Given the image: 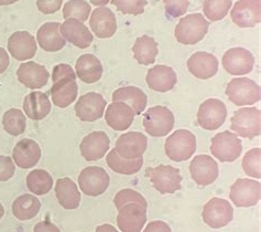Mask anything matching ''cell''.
Here are the masks:
<instances>
[{
    "mask_svg": "<svg viewBox=\"0 0 261 232\" xmlns=\"http://www.w3.org/2000/svg\"><path fill=\"white\" fill-rule=\"evenodd\" d=\"M76 78V73L71 65L60 63L54 66L52 73L53 85L50 90L54 105L66 108L74 103L79 93Z\"/></svg>",
    "mask_w": 261,
    "mask_h": 232,
    "instance_id": "6da1fadb",
    "label": "cell"
},
{
    "mask_svg": "<svg viewBox=\"0 0 261 232\" xmlns=\"http://www.w3.org/2000/svg\"><path fill=\"white\" fill-rule=\"evenodd\" d=\"M210 28V21L201 13H191L183 17L175 27L177 42L185 45H193L204 39Z\"/></svg>",
    "mask_w": 261,
    "mask_h": 232,
    "instance_id": "7a4b0ae2",
    "label": "cell"
},
{
    "mask_svg": "<svg viewBox=\"0 0 261 232\" xmlns=\"http://www.w3.org/2000/svg\"><path fill=\"white\" fill-rule=\"evenodd\" d=\"M164 149L171 160L176 163L188 160L196 151L195 135L188 129H178L167 138Z\"/></svg>",
    "mask_w": 261,
    "mask_h": 232,
    "instance_id": "3957f363",
    "label": "cell"
},
{
    "mask_svg": "<svg viewBox=\"0 0 261 232\" xmlns=\"http://www.w3.org/2000/svg\"><path fill=\"white\" fill-rule=\"evenodd\" d=\"M146 175L149 177L153 188L162 195L174 194L182 187L183 178L180 169L171 165L149 167L146 170Z\"/></svg>",
    "mask_w": 261,
    "mask_h": 232,
    "instance_id": "277c9868",
    "label": "cell"
},
{
    "mask_svg": "<svg viewBox=\"0 0 261 232\" xmlns=\"http://www.w3.org/2000/svg\"><path fill=\"white\" fill-rule=\"evenodd\" d=\"M226 95L237 106H248L260 101V86L248 78L232 79L226 87Z\"/></svg>",
    "mask_w": 261,
    "mask_h": 232,
    "instance_id": "5b68a950",
    "label": "cell"
},
{
    "mask_svg": "<svg viewBox=\"0 0 261 232\" xmlns=\"http://www.w3.org/2000/svg\"><path fill=\"white\" fill-rule=\"evenodd\" d=\"M261 113L256 107H244L236 111L231 118L230 129L237 136L252 140L260 135Z\"/></svg>",
    "mask_w": 261,
    "mask_h": 232,
    "instance_id": "8992f818",
    "label": "cell"
},
{
    "mask_svg": "<svg viewBox=\"0 0 261 232\" xmlns=\"http://www.w3.org/2000/svg\"><path fill=\"white\" fill-rule=\"evenodd\" d=\"M143 126L152 137H163L173 129L174 115L166 106H153L143 114Z\"/></svg>",
    "mask_w": 261,
    "mask_h": 232,
    "instance_id": "52a82bcc",
    "label": "cell"
},
{
    "mask_svg": "<svg viewBox=\"0 0 261 232\" xmlns=\"http://www.w3.org/2000/svg\"><path fill=\"white\" fill-rule=\"evenodd\" d=\"M212 155L222 163H232L242 155L243 144L235 133L225 131L212 138Z\"/></svg>",
    "mask_w": 261,
    "mask_h": 232,
    "instance_id": "ba28073f",
    "label": "cell"
},
{
    "mask_svg": "<svg viewBox=\"0 0 261 232\" xmlns=\"http://www.w3.org/2000/svg\"><path fill=\"white\" fill-rule=\"evenodd\" d=\"M261 185L259 180L242 178L232 183L229 198L238 208H248L256 206L260 201Z\"/></svg>",
    "mask_w": 261,
    "mask_h": 232,
    "instance_id": "9c48e42d",
    "label": "cell"
},
{
    "mask_svg": "<svg viewBox=\"0 0 261 232\" xmlns=\"http://www.w3.org/2000/svg\"><path fill=\"white\" fill-rule=\"evenodd\" d=\"M111 182L106 170L97 166H88L79 176L80 189L86 196L97 197L104 194Z\"/></svg>",
    "mask_w": 261,
    "mask_h": 232,
    "instance_id": "30bf717a",
    "label": "cell"
},
{
    "mask_svg": "<svg viewBox=\"0 0 261 232\" xmlns=\"http://www.w3.org/2000/svg\"><path fill=\"white\" fill-rule=\"evenodd\" d=\"M227 118V108L218 99H208L201 104L197 112L198 125L206 131H215L221 127Z\"/></svg>",
    "mask_w": 261,
    "mask_h": 232,
    "instance_id": "8fae6325",
    "label": "cell"
},
{
    "mask_svg": "<svg viewBox=\"0 0 261 232\" xmlns=\"http://www.w3.org/2000/svg\"><path fill=\"white\" fill-rule=\"evenodd\" d=\"M204 222L213 229L226 227L232 220L233 209L229 201L222 198H212L203 208Z\"/></svg>",
    "mask_w": 261,
    "mask_h": 232,
    "instance_id": "7c38bea8",
    "label": "cell"
},
{
    "mask_svg": "<svg viewBox=\"0 0 261 232\" xmlns=\"http://www.w3.org/2000/svg\"><path fill=\"white\" fill-rule=\"evenodd\" d=\"M107 102L101 94L88 92L80 97L75 104V113L82 122H95L105 114Z\"/></svg>",
    "mask_w": 261,
    "mask_h": 232,
    "instance_id": "4fadbf2b",
    "label": "cell"
},
{
    "mask_svg": "<svg viewBox=\"0 0 261 232\" xmlns=\"http://www.w3.org/2000/svg\"><path fill=\"white\" fill-rule=\"evenodd\" d=\"M223 66L231 76H245L252 71L255 57L245 48H232L223 56Z\"/></svg>",
    "mask_w": 261,
    "mask_h": 232,
    "instance_id": "5bb4252c",
    "label": "cell"
},
{
    "mask_svg": "<svg viewBox=\"0 0 261 232\" xmlns=\"http://www.w3.org/2000/svg\"><path fill=\"white\" fill-rule=\"evenodd\" d=\"M148 147V138L140 132H128L120 135L115 151L125 159H137L143 156Z\"/></svg>",
    "mask_w": 261,
    "mask_h": 232,
    "instance_id": "9a60e30c",
    "label": "cell"
},
{
    "mask_svg": "<svg viewBox=\"0 0 261 232\" xmlns=\"http://www.w3.org/2000/svg\"><path fill=\"white\" fill-rule=\"evenodd\" d=\"M190 173L198 186H208L218 178V164L208 155H197L190 164Z\"/></svg>",
    "mask_w": 261,
    "mask_h": 232,
    "instance_id": "2e32d148",
    "label": "cell"
},
{
    "mask_svg": "<svg viewBox=\"0 0 261 232\" xmlns=\"http://www.w3.org/2000/svg\"><path fill=\"white\" fill-rule=\"evenodd\" d=\"M147 222V209L138 203H128L118 210L117 226L122 232H141Z\"/></svg>",
    "mask_w": 261,
    "mask_h": 232,
    "instance_id": "e0dca14e",
    "label": "cell"
},
{
    "mask_svg": "<svg viewBox=\"0 0 261 232\" xmlns=\"http://www.w3.org/2000/svg\"><path fill=\"white\" fill-rule=\"evenodd\" d=\"M261 0H238L233 5L230 17L240 28H252L260 22Z\"/></svg>",
    "mask_w": 261,
    "mask_h": 232,
    "instance_id": "ac0fdd59",
    "label": "cell"
},
{
    "mask_svg": "<svg viewBox=\"0 0 261 232\" xmlns=\"http://www.w3.org/2000/svg\"><path fill=\"white\" fill-rule=\"evenodd\" d=\"M38 50L37 41L28 31H17L9 37L8 51L18 61L31 60Z\"/></svg>",
    "mask_w": 261,
    "mask_h": 232,
    "instance_id": "d6986e66",
    "label": "cell"
},
{
    "mask_svg": "<svg viewBox=\"0 0 261 232\" xmlns=\"http://www.w3.org/2000/svg\"><path fill=\"white\" fill-rule=\"evenodd\" d=\"M111 146V140L105 132H93L86 135L82 141L80 149L81 155L87 161H95L101 159Z\"/></svg>",
    "mask_w": 261,
    "mask_h": 232,
    "instance_id": "ffe728a7",
    "label": "cell"
},
{
    "mask_svg": "<svg viewBox=\"0 0 261 232\" xmlns=\"http://www.w3.org/2000/svg\"><path fill=\"white\" fill-rule=\"evenodd\" d=\"M89 27L94 35L100 39L112 38L117 31L115 13L107 7L96 8L89 19Z\"/></svg>",
    "mask_w": 261,
    "mask_h": 232,
    "instance_id": "44dd1931",
    "label": "cell"
},
{
    "mask_svg": "<svg viewBox=\"0 0 261 232\" xmlns=\"http://www.w3.org/2000/svg\"><path fill=\"white\" fill-rule=\"evenodd\" d=\"M17 77L20 83L31 90H38L47 84L50 74L44 65L29 61L22 63L17 71Z\"/></svg>",
    "mask_w": 261,
    "mask_h": 232,
    "instance_id": "7402d4cb",
    "label": "cell"
},
{
    "mask_svg": "<svg viewBox=\"0 0 261 232\" xmlns=\"http://www.w3.org/2000/svg\"><path fill=\"white\" fill-rule=\"evenodd\" d=\"M60 31L66 41L80 48V49H86V48L92 44L94 40L92 32L88 30L83 22H81L77 19H66L61 25Z\"/></svg>",
    "mask_w": 261,
    "mask_h": 232,
    "instance_id": "603a6c76",
    "label": "cell"
},
{
    "mask_svg": "<svg viewBox=\"0 0 261 232\" xmlns=\"http://www.w3.org/2000/svg\"><path fill=\"white\" fill-rule=\"evenodd\" d=\"M219 62L214 54L208 52H196L188 60V69L197 79L207 80L215 76Z\"/></svg>",
    "mask_w": 261,
    "mask_h": 232,
    "instance_id": "cb8c5ba5",
    "label": "cell"
},
{
    "mask_svg": "<svg viewBox=\"0 0 261 232\" xmlns=\"http://www.w3.org/2000/svg\"><path fill=\"white\" fill-rule=\"evenodd\" d=\"M135 115L134 110L128 104L123 102H113L107 107L105 120L109 127L115 131L122 132L133 125Z\"/></svg>",
    "mask_w": 261,
    "mask_h": 232,
    "instance_id": "d4e9b609",
    "label": "cell"
},
{
    "mask_svg": "<svg viewBox=\"0 0 261 232\" xmlns=\"http://www.w3.org/2000/svg\"><path fill=\"white\" fill-rule=\"evenodd\" d=\"M41 158V148L38 143L30 138H23L12 151V159L22 169H29L37 165Z\"/></svg>",
    "mask_w": 261,
    "mask_h": 232,
    "instance_id": "484cf974",
    "label": "cell"
},
{
    "mask_svg": "<svg viewBox=\"0 0 261 232\" xmlns=\"http://www.w3.org/2000/svg\"><path fill=\"white\" fill-rule=\"evenodd\" d=\"M148 86L155 92L166 93L172 90L177 82L175 71L168 65H155L147 73Z\"/></svg>",
    "mask_w": 261,
    "mask_h": 232,
    "instance_id": "4316f807",
    "label": "cell"
},
{
    "mask_svg": "<svg viewBox=\"0 0 261 232\" xmlns=\"http://www.w3.org/2000/svg\"><path fill=\"white\" fill-rule=\"evenodd\" d=\"M61 24L46 22L40 27L37 33V42L46 52H58L63 49L66 40L60 31Z\"/></svg>",
    "mask_w": 261,
    "mask_h": 232,
    "instance_id": "83f0119b",
    "label": "cell"
},
{
    "mask_svg": "<svg viewBox=\"0 0 261 232\" xmlns=\"http://www.w3.org/2000/svg\"><path fill=\"white\" fill-rule=\"evenodd\" d=\"M52 108L51 101L45 93L31 92L23 101V111L32 121L44 120Z\"/></svg>",
    "mask_w": 261,
    "mask_h": 232,
    "instance_id": "f1b7e54d",
    "label": "cell"
},
{
    "mask_svg": "<svg viewBox=\"0 0 261 232\" xmlns=\"http://www.w3.org/2000/svg\"><path fill=\"white\" fill-rule=\"evenodd\" d=\"M76 77L84 83L93 84L99 81L102 76V65L99 59L94 54H83L75 64Z\"/></svg>",
    "mask_w": 261,
    "mask_h": 232,
    "instance_id": "f546056e",
    "label": "cell"
},
{
    "mask_svg": "<svg viewBox=\"0 0 261 232\" xmlns=\"http://www.w3.org/2000/svg\"><path fill=\"white\" fill-rule=\"evenodd\" d=\"M56 196L59 203L66 210H74L80 207L81 193L76 183L68 177L57 180Z\"/></svg>",
    "mask_w": 261,
    "mask_h": 232,
    "instance_id": "4dcf8cb0",
    "label": "cell"
},
{
    "mask_svg": "<svg viewBox=\"0 0 261 232\" xmlns=\"http://www.w3.org/2000/svg\"><path fill=\"white\" fill-rule=\"evenodd\" d=\"M113 102H123L133 108L136 115H140L146 110L148 98L139 87L123 86L113 93Z\"/></svg>",
    "mask_w": 261,
    "mask_h": 232,
    "instance_id": "1f68e13d",
    "label": "cell"
},
{
    "mask_svg": "<svg viewBox=\"0 0 261 232\" xmlns=\"http://www.w3.org/2000/svg\"><path fill=\"white\" fill-rule=\"evenodd\" d=\"M135 60L141 65H150L155 62V58L159 53L158 42L152 37L142 36L137 38L133 47Z\"/></svg>",
    "mask_w": 261,
    "mask_h": 232,
    "instance_id": "d6a6232c",
    "label": "cell"
},
{
    "mask_svg": "<svg viewBox=\"0 0 261 232\" xmlns=\"http://www.w3.org/2000/svg\"><path fill=\"white\" fill-rule=\"evenodd\" d=\"M41 209V202L33 195H21L12 203V214L18 220L27 221L36 217Z\"/></svg>",
    "mask_w": 261,
    "mask_h": 232,
    "instance_id": "836d02e7",
    "label": "cell"
},
{
    "mask_svg": "<svg viewBox=\"0 0 261 232\" xmlns=\"http://www.w3.org/2000/svg\"><path fill=\"white\" fill-rule=\"evenodd\" d=\"M108 167L113 172L120 175H135L139 172L143 165V157L137 159H125L116 153L115 148L112 149L106 156Z\"/></svg>",
    "mask_w": 261,
    "mask_h": 232,
    "instance_id": "e575fe53",
    "label": "cell"
},
{
    "mask_svg": "<svg viewBox=\"0 0 261 232\" xmlns=\"http://www.w3.org/2000/svg\"><path fill=\"white\" fill-rule=\"evenodd\" d=\"M27 187L36 196H43L53 188V178L44 169H34L27 176Z\"/></svg>",
    "mask_w": 261,
    "mask_h": 232,
    "instance_id": "d590c367",
    "label": "cell"
},
{
    "mask_svg": "<svg viewBox=\"0 0 261 232\" xmlns=\"http://www.w3.org/2000/svg\"><path fill=\"white\" fill-rule=\"evenodd\" d=\"M3 126L5 131L11 136L23 134L27 127V118L24 113L18 108H10L3 116Z\"/></svg>",
    "mask_w": 261,
    "mask_h": 232,
    "instance_id": "8d00e7d4",
    "label": "cell"
},
{
    "mask_svg": "<svg viewBox=\"0 0 261 232\" xmlns=\"http://www.w3.org/2000/svg\"><path fill=\"white\" fill-rule=\"evenodd\" d=\"M232 0H204V15L210 21H219L228 15Z\"/></svg>",
    "mask_w": 261,
    "mask_h": 232,
    "instance_id": "74e56055",
    "label": "cell"
},
{
    "mask_svg": "<svg viewBox=\"0 0 261 232\" xmlns=\"http://www.w3.org/2000/svg\"><path fill=\"white\" fill-rule=\"evenodd\" d=\"M91 11V5L85 0H68L63 7V18L65 20L73 18L84 22L88 20Z\"/></svg>",
    "mask_w": 261,
    "mask_h": 232,
    "instance_id": "f35d334b",
    "label": "cell"
},
{
    "mask_svg": "<svg viewBox=\"0 0 261 232\" xmlns=\"http://www.w3.org/2000/svg\"><path fill=\"white\" fill-rule=\"evenodd\" d=\"M261 149L252 148L249 152H247L243 159V169L247 176L252 177V178L260 179L261 177Z\"/></svg>",
    "mask_w": 261,
    "mask_h": 232,
    "instance_id": "ab89813d",
    "label": "cell"
},
{
    "mask_svg": "<svg viewBox=\"0 0 261 232\" xmlns=\"http://www.w3.org/2000/svg\"><path fill=\"white\" fill-rule=\"evenodd\" d=\"M114 203L117 210H119L120 208L126 206L128 203H138L143 208L146 209L148 208V202L146 200V198L143 197L140 193L130 188L122 189L120 192L117 193L114 198Z\"/></svg>",
    "mask_w": 261,
    "mask_h": 232,
    "instance_id": "60d3db41",
    "label": "cell"
},
{
    "mask_svg": "<svg viewBox=\"0 0 261 232\" xmlns=\"http://www.w3.org/2000/svg\"><path fill=\"white\" fill-rule=\"evenodd\" d=\"M117 10L123 15L139 16L145 12V7L148 5L147 0H112Z\"/></svg>",
    "mask_w": 261,
    "mask_h": 232,
    "instance_id": "b9f144b4",
    "label": "cell"
},
{
    "mask_svg": "<svg viewBox=\"0 0 261 232\" xmlns=\"http://www.w3.org/2000/svg\"><path fill=\"white\" fill-rule=\"evenodd\" d=\"M163 3L167 15L171 18L184 16L190 5L189 0H163Z\"/></svg>",
    "mask_w": 261,
    "mask_h": 232,
    "instance_id": "7bdbcfd3",
    "label": "cell"
},
{
    "mask_svg": "<svg viewBox=\"0 0 261 232\" xmlns=\"http://www.w3.org/2000/svg\"><path fill=\"white\" fill-rule=\"evenodd\" d=\"M16 172L15 161L11 157L0 155V181H7L12 178Z\"/></svg>",
    "mask_w": 261,
    "mask_h": 232,
    "instance_id": "ee69618b",
    "label": "cell"
},
{
    "mask_svg": "<svg viewBox=\"0 0 261 232\" xmlns=\"http://www.w3.org/2000/svg\"><path fill=\"white\" fill-rule=\"evenodd\" d=\"M62 3L63 0H37V7L44 15H52L61 9Z\"/></svg>",
    "mask_w": 261,
    "mask_h": 232,
    "instance_id": "f6af8a7d",
    "label": "cell"
},
{
    "mask_svg": "<svg viewBox=\"0 0 261 232\" xmlns=\"http://www.w3.org/2000/svg\"><path fill=\"white\" fill-rule=\"evenodd\" d=\"M142 232H172L168 223L160 220L151 221Z\"/></svg>",
    "mask_w": 261,
    "mask_h": 232,
    "instance_id": "bcb514c9",
    "label": "cell"
},
{
    "mask_svg": "<svg viewBox=\"0 0 261 232\" xmlns=\"http://www.w3.org/2000/svg\"><path fill=\"white\" fill-rule=\"evenodd\" d=\"M33 232H61L56 224L50 221H41L36 224Z\"/></svg>",
    "mask_w": 261,
    "mask_h": 232,
    "instance_id": "7dc6e473",
    "label": "cell"
},
{
    "mask_svg": "<svg viewBox=\"0 0 261 232\" xmlns=\"http://www.w3.org/2000/svg\"><path fill=\"white\" fill-rule=\"evenodd\" d=\"M10 64V59L9 54L7 52L4 48L0 47V74H3Z\"/></svg>",
    "mask_w": 261,
    "mask_h": 232,
    "instance_id": "c3c4849f",
    "label": "cell"
},
{
    "mask_svg": "<svg viewBox=\"0 0 261 232\" xmlns=\"http://www.w3.org/2000/svg\"><path fill=\"white\" fill-rule=\"evenodd\" d=\"M95 232H119V231L117 230L114 226H112V224L105 223V224H101V226H98L97 228H96Z\"/></svg>",
    "mask_w": 261,
    "mask_h": 232,
    "instance_id": "681fc988",
    "label": "cell"
},
{
    "mask_svg": "<svg viewBox=\"0 0 261 232\" xmlns=\"http://www.w3.org/2000/svg\"><path fill=\"white\" fill-rule=\"evenodd\" d=\"M111 0H91V4L97 7H104L106 6Z\"/></svg>",
    "mask_w": 261,
    "mask_h": 232,
    "instance_id": "f907efd6",
    "label": "cell"
},
{
    "mask_svg": "<svg viewBox=\"0 0 261 232\" xmlns=\"http://www.w3.org/2000/svg\"><path fill=\"white\" fill-rule=\"evenodd\" d=\"M19 0H0V6H9L12 4H16Z\"/></svg>",
    "mask_w": 261,
    "mask_h": 232,
    "instance_id": "816d5d0a",
    "label": "cell"
},
{
    "mask_svg": "<svg viewBox=\"0 0 261 232\" xmlns=\"http://www.w3.org/2000/svg\"><path fill=\"white\" fill-rule=\"evenodd\" d=\"M4 215H5V208L3 206V203L0 202V219L4 217Z\"/></svg>",
    "mask_w": 261,
    "mask_h": 232,
    "instance_id": "f5cc1de1",
    "label": "cell"
}]
</instances>
